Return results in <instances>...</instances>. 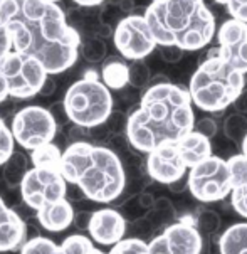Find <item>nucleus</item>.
I'll return each instance as SVG.
<instances>
[{"instance_id":"79ce46f5","label":"nucleus","mask_w":247,"mask_h":254,"mask_svg":"<svg viewBox=\"0 0 247 254\" xmlns=\"http://www.w3.org/2000/svg\"><path fill=\"white\" fill-rule=\"evenodd\" d=\"M51 2H58V0H51Z\"/></svg>"},{"instance_id":"a878e982","label":"nucleus","mask_w":247,"mask_h":254,"mask_svg":"<svg viewBox=\"0 0 247 254\" xmlns=\"http://www.w3.org/2000/svg\"><path fill=\"white\" fill-rule=\"evenodd\" d=\"M151 83V71L143 59L129 64V86L135 89H143Z\"/></svg>"},{"instance_id":"b1692460","label":"nucleus","mask_w":247,"mask_h":254,"mask_svg":"<svg viewBox=\"0 0 247 254\" xmlns=\"http://www.w3.org/2000/svg\"><path fill=\"white\" fill-rule=\"evenodd\" d=\"M224 133L229 140L242 143L247 135V118L242 113H234L227 116L224 123Z\"/></svg>"},{"instance_id":"2eb2a0df","label":"nucleus","mask_w":247,"mask_h":254,"mask_svg":"<svg viewBox=\"0 0 247 254\" xmlns=\"http://www.w3.org/2000/svg\"><path fill=\"white\" fill-rule=\"evenodd\" d=\"M88 232L94 243L101 246H115L124 239L126 221L116 209H99L91 214Z\"/></svg>"},{"instance_id":"ddd939ff","label":"nucleus","mask_w":247,"mask_h":254,"mask_svg":"<svg viewBox=\"0 0 247 254\" xmlns=\"http://www.w3.org/2000/svg\"><path fill=\"white\" fill-rule=\"evenodd\" d=\"M203 241L192 222H175L148 243V254H200Z\"/></svg>"},{"instance_id":"393cba45","label":"nucleus","mask_w":247,"mask_h":254,"mask_svg":"<svg viewBox=\"0 0 247 254\" xmlns=\"http://www.w3.org/2000/svg\"><path fill=\"white\" fill-rule=\"evenodd\" d=\"M19 251L20 254H59V246L49 238L36 236V238L25 241Z\"/></svg>"},{"instance_id":"c756f323","label":"nucleus","mask_w":247,"mask_h":254,"mask_svg":"<svg viewBox=\"0 0 247 254\" xmlns=\"http://www.w3.org/2000/svg\"><path fill=\"white\" fill-rule=\"evenodd\" d=\"M158 54L162 58V61L168 63V64H175L180 63L182 58H184L185 51L182 47L175 46V44H165V46H158Z\"/></svg>"},{"instance_id":"9b49d317","label":"nucleus","mask_w":247,"mask_h":254,"mask_svg":"<svg viewBox=\"0 0 247 254\" xmlns=\"http://www.w3.org/2000/svg\"><path fill=\"white\" fill-rule=\"evenodd\" d=\"M20 195L29 209L39 210L46 204L66 199L67 180L61 170L32 167L20 182Z\"/></svg>"},{"instance_id":"37998d69","label":"nucleus","mask_w":247,"mask_h":254,"mask_svg":"<svg viewBox=\"0 0 247 254\" xmlns=\"http://www.w3.org/2000/svg\"><path fill=\"white\" fill-rule=\"evenodd\" d=\"M153 2H160V0H153Z\"/></svg>"},{"instance_id":"f3484780","label":"nucleus","mask_w":247,"mask_h":254,"mask_svg":"<svg viewBox=\"0 0 247 254\" xmlns=\"http://www.w3.org/2000/svg\"><path fill=\"white\" fill-rule=\"evenodd\" d=\"M36 214L39 224L49 232L66 231L76 219L74 209L67 202V199H61L58 202L46 204L44 207L36 210Z\"/></svg>"},{"instance_id":"c9c22d12","label":"nucleus","mask_w":247,"mask_h":254,"mask_svg":"<svg viewBox=\"0 0 247 254\" xmlns=\"http://www.w3.org/2000/svg\"><path fill=\"white\" fill-rule=\"evenodd\" d=\"M76 5L79 7H84V8H94V7H99L101 3H105L106 0H72Z\"/></svg>"},{"instance_id":"412c9836","label":"nucleus","mask_w":247,"mask_h":254,"mask_svg":"<svg viewBox=\"0 0 247 254\" xmlns=\"http://www.w3.org/2000/svg\"><path fill=\"white\" fill-rule=\"evenodd\" d=\"M59 254H105L93 244L88 236L71 234L59 244Z\"/></svg>"},{"instance_id":"ea45409f","label":"nucleus","mask_w":247,"mask_h":254,"mask_svg":"<svg viewBox=\"0 0 247 254\" xmlns=\"http://www.w3.org/2000/svg\"><path fill=\"white\" fill-rule=\"evenodd\" d=\"M215 2H217V3H222V5H227L229 0H215Z\"/></svg>"},{"instance_id":"f257e3e1","label":"nucleus","mask_w":247,"mask_h":254,"mask_svg":"<svg viewBox=\"0 0 247 254\" xmlns=\"http://www.w3.org/2000/svg\"><path fill=\"white\" fill-rule=\"evenodd\" d=\"M12 49L36 58L46 71L61 74L77 61L81 34L51 0H5L0 7Z\"/></svg>"},{"instance_id":"e433bc0d","label":"nucleus","mask_w":247,"mask_h":254,"mask_svg":"<svg viewBox=\"0 0 247 254\" xmlns=\"http://www.w3.org/2000/svg\"><path fill=\"white\" fill-rule=\"evenodd\" d=\"M8 96H10V94H8V86H7V81H5V77H3L2 72H0V103L5 101Z\"/></svg>"},{"instance_id":"4468645a","label":"nucleus","mask_w":247,"mask_h":254,"mask_svg":"<svg viewBox=\"0 0 247 254\" xmlns=\"http://www.w3.org/2000/svg\"><path fill=\"white\" fill-rule=\"evenodd\" d=\"M217 53L237 71L247 74V24L239 19H229L219 27Z\"/></svg>"},{"instance_id":"f03ea898","label":"nucleus","mask_w":247,"mask_h":254,"mask_svg":"<svg viewBox=\"0 0 247 254\" xmlns=\"http://www.w3.org/2000/svg\"><path fill=\"white\" fill-rule=\"evenodd\" d=\"M188 88L170 81L151 83L143 93L140 106L128 115L126 140L140 153L179 140L193 131L195 113Z\"/></svg>"},{"instance_id":"0eeeda50","label":"nucleus","mask_w":247,"mask_h":254,"mask_svg":"<svg viewBox=\"0 0 247 254\" xmlns=\"http://www.w3.org/2000/svg\"><path fill=\"white\" fill-rule=\"evenodd\" d=\"M62 105L69 122L86 130L105 125L113 115L111 89L94 69L86 71L79 81L69 86Z\"/></svg>"},{"instance_id":"aec40b11","label":"nucleus","mask_w":247,"mask_h":254,"mask_svg":"<svg viewBox=\"0 0 247 254\" xmlns=\"http://www.w3.org/2000/svg\"><path fill=\"white\" fill-rule=\"evenodd\" d=\"M30 160H32L34 167L61 170V163H62V152L59 150L58 145H54L53 141H51V143L41 145L39 148L32 150V153H30Z\"/></svg>"},{"instance_id":"7c9ffc66","label":"nucleus","mask_w":247,"mask_h":254,"mask_svg":"<svg viewBox=\"0 0 247 254\" xmlns=\"http://www.w3.org/2000/svg\"><path fill=\"white\" fill-rule=\"evenodd\" d=\"M225 7H227L231 17L247 24V0H229V3Z\"/></svg>"},{"instance_id":"bb28decb","label":"nucleus","mask_w":247,"mask_h":254,"mask_svg":"<svg viewBox=\"0 0 247 254\" xmlns=\"http://www.w3.org/2000/svg\"><path fill=\"white\" fill-rule=\"evenodd\" d=\"M14 145L15 138L12 128H8L7 123L0 118V167L10 160V157L14 155Z\"/></svg>"},{"instance_id":"6e6552de","label":"nucleus","mask_w":247,"mask_h":254,"mask_svg":"<svg viewBox=\"0 0 247 254\" xmlns=\"http://www.w3.org/2000/svg\"><path fill=\"white\" fill-rule=\"evenodd\" d=\"M0 72L7 81L8 94L17 100H29L39 94L49 77V72L36 58L14 49L0 58Z\"/></svg>"},{"instance_id":"f704fd0d","label":"nucleus","mask_w":247,"mask_h":254,"mask_svg":"<svg viewBox=\"0 0 247 254\" xmlns=\"http://www.w3.org/2000/svg\"><path fill=\"white\" fill-rule=\"evenodd\" d=\"M54 91H56V81L49 74V77H47V81L44 83V86H42V89H41V93H39V94H42V96H51Z\"/></svg>"},{"instance_id":"cd10ccee","label":"nucleus","mask_w":247,"mask_h":254,"mask_svg":"<svg viewBox=\"0 0 247 254\" xmlns=\"http://www.w3.org/2000/svg\"><path fill=\"white\" fill-rule=\"evenodd\" d=\"M108 254H148V244L138 238H128L111 246Z\"/></svg>"},{"instance_id":"c85d7f7f","label":"nucleus","mask_w":247,"mask_h":254,"mask_svg":"<svg viewBox=\"0 0 247 254\" xmlns=\"http://www.w3.org/2000/svg\"><path fill=\"white\" fill-rule=\"evenodd\" d=\"M231 204L239 216L247 219V182L234 185L231 192Z\"/></svg>"},{"instance_id":"72a5a7b5","label":"nucleus","mask_w":247,"mask_h":254,"mask_svg":"<svg viewBox=\"0 0 247 254\" xmlns=\"http://www.w3.org/2000/svg\"><path fill=\"white\" fill-rule=\"evenodd\" d=\"M234 106L237 108V111L242 115H247V88L242 91V94L237 98V101L234 103Z\"/></svg>"},{"instance_id":"a19ab883","label":"nucleus","mask_w":247,"mask_h":254,"mask_svg":"<svg viewBox=\"0 0 247 254\" xmlns=\"http://www.w3.org/2000/svg\"><path fill=\"white\" fill-rule=\"evenodd\" d=\"M3 2H5V0H0V7H2V5H3Z\"/></svg>"},{"instance_id":"5701e85b","label":"nucleus","mask_w":247,"mask_h":254,"mask_svg":"<svg viewBox=\"0 0 247 254\" xmlns=\"http://www.w3.org/2000/svg\"><path fill=\"white\" fill-rule=\"evenodd\" d=\"M25 174H27V160L22 153L14 152L10 160L3 165V179L8 185L14 187V185H20Z\"/></svg>"},{"instance_id":"2f4dec72","label":"nucleus","mask_w":247,"mask_h":254,"mask_svg":"<svg viewBox=\"0 0 247 254\" xmlns=\"http://www.w3.org/2000/svg\"><path fill=\"white\" fill-rule=\"evenodd\" d=\"M193 130L202 133L203 136H207V138L210 140V138H214V136L217 135L219 128H217V123H215L212 118H202V120H198V122L195 123Z\"/></svg>"},{"instance_id":"dca6fc26","label":"nucleus","mask_w":247,"mask_h":254,"mask_svg":"<svg viewBox=\"0 0 247 254\" xmlns=\"http://www.w3.org/2000/svg\"><path fill=\"white\" fill-rule=\"evenodd\" d=\"M27 241V226L0 197V253L17 251Z\"/></svg>"},{"instance_id":"7ed1b4c3","label":"nucleus","mask_w":247,"mask_h":254,"mask_svg":"<svg viewBox=\"0 0 247 254\" xmlns=\"http://www.w3.org/2000/svg\"><path fill=\"white\" fill-rule=\"evenodd\" d=\"M61 174L89 200L108 204L123 193L126 174L116 152L89 141H72L62 152Z\"/></svg>"},{"instance_id":"423d86ee","label":"nucleus","mask_w":247,"mask_h":254,"mask_svg":"<svg viewBox=\"0 0 247 254\" xmlns=\"http://www.w3.org/2000/svg\"><path fill=\"white\" fill-rule=\"evenodd\" d=\"M210 155V140L193 130L179 140L163 143L146 153V172L155 182L173 185L184 179L188 169Z\"/></svg>"},{"instance_id":"6ab92c4d","label":"nucleus","mask_w":247,"mask_h":254,"mask_svg":"<svg viewBox=\"0 0 247 254\" xmlns=\"http://www.w3.org/2000/svg\"><path fill=\"white\" fill-rule=\"evenodd\" d=\"M220 254H247V222L232 224L219 238Z\"/></svg>"},{"instance_id":"20e7f679","label":"nucleus","mask_w":247,"mask_h":254,"mask_svg":"<svg viewBox=\"0 0 247 254\" xmlns=\"http://www.w3.org/2000/svg\"><path fill=\"white\" fill-rule=\"evenodd\" d=\"M158 46L175 44L184 51L203 49L215 36V17L203 0H160L145 10Z\"/></svg>"},{"instance_id":"4c0bfd02","label":"nucleus","mask_w":247,"mask_h":254,"mask_svg":"<svg viewBox=\"0 0 247 254\" xmlns=\"http://www.w3.org/2000/svg\"><path fill=\"white\" fill-rule=\"evenodd\" d=\"M118 5L123 10V14H131V10L135 8V2L133 0H120Z\"/></svg>"},{"instance_id":"9d476101","label":"nucleus","mask_w":247,"mask_h":254,"mask_svg":"<svg viewBox=\"0 0 247 254\" xmlns=\"http://www.w3.org/2000/svg\"><path fill=\"white\" fill-rule=\"evenodd\" d=\"M10 128L17 143L32 152L41 145L51 143L54 140L58 133V122L51 110L30 105L14 115Z\"/></svg>"},{"instance_id":"a211bd4d","label":"nucleus","mask_w":247,"mask_h":254,"mask_svg":"<svg viewBox=\"0 0 247 254\" xmlns=\"http://www.w3.org/2000/svg\"><path fill=\"white\" fill-rule=\"evenodd\" d=\"M101 81L110 89H123L129 84V64L124 63V58L111 56L103 61L101 67Z\"/></svg>"},{"instance_id":"1a4fd4ad","label":"nucleus","mask_w":247,"mask_h":254,"mask_svg":"<svg viewBox=\"0 0 247 254\" xmlns=\"http://www.w3.org/2000/svg\"><path fill=\"white\" fill-rule=\"evenodd\" d=\"M187 187L200 202H217L231 195L234 189L232 172L229 162L217 155H210L192 167L188 172Z\"/></svg>"},{"instance_id":"4be33fe9","label":"nucleus","mask_w":247,"mask_h":254,"mask_svg":"<svg viewBox=\"0 0 247 254\" xmlns=\"http://www.w3.org/2000/svg\"><path fill=\"white\" fill-rule=\"evenodd\" d=\"M79 53L82 54V58L88 63H101L106 59L108 54V46L106 41L98 36H88L86 39L81 41V49Z\"/></svg>"},{"instance_id":"f8f14e48","label":"nucleus","mask_w":247,"mask_h":254,"mask_svg":"<svg viewBox=\"0 0 247 254\" xmlns=\"http://www.w3.org/2000/svg\"><path fill=\"white\" fill-rule=\"evenodd\" d=\"M113 42L121 58L140 61L158 47L145 15H126L116 24Z\"/></svg>"},{"instance_id":"58836bf2","label":"nucleus","mask_w":247,"mask_h":254,"mask_svg":"<svg viewBox=\"0 0 247 254\" xmlns=\"http://www.w3.org/2000/svg\"><path fill=\"white\" fill-rule=\"evenodd\" d=\"M241 146H242V153H244L246 157H247V135H246L244 141H242V143H241Z\"/></svg>"},{"instance_id":"473e14b6","label":"nucleus","mask_w":247,"mask_h":254,"mask_svg":"<svg viewBox=\"0 0 247 254\" xmlns=\"http://www.w3.org/2000/svg\"><path fill=\"white\" fill-rule=\"evenodd\" d=\"M12 49V41H10V36H8L5 25L0 22V58H2L3 54L8 53V51Z\"/></svg>"},{"instance_id":"39448f33","label":"nucleus","mask_w":247,"mask_h":254,"mask_svg":"<svg viewBox=\"0 0 247 254\" xmlns=\"http://www.w3.org/2000/svg\"><path fill=\"white\" fill-rule=\"evenodd\" d=\"M246 89V74L232 67L219 56L217 49L210 51L190 77L188 91L197 108L209 113H219L237 101Z\"/></svg>"}]
</instances>
